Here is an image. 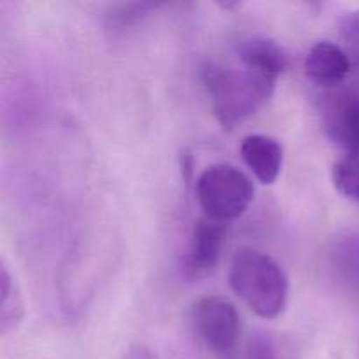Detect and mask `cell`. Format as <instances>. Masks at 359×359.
Listing matches in <instances>:
<instances>
[{
	"label": "cell",
	"mask_w": 359,
	"mask_h": 359,
	"mask_svg": "<svg viewBox=\"0 0 359 359\" xmlns=\"http://www.w3.org/2000/svg\"><path fill=\"white\" fill-rule=\"evenodd\" d=\"M200 77L214 116L226 130L245 121L269 102L277 84V77L269 74L217 60L203 63Z\"/></svg>",
	"instance_id": "1"
},
{
	"label": "cell",
	"mask_w": 359,
	"mask_h": 359,
	"mask_svg": "<svg viewBox=\"0 0 359 359\" xmlns=\"http://www.w3.org/2000/svg\"><path fill=\"white\" fill-rule=\"evenodd\" d=\"M231 291L262 319H276L290 297V280L279 263L255 248H241L228 270Z\"/></svg>",
	"instance_id": "2"
},
{
	"label": "cell",
	"mask_w": 359,
	"mask_h": 359,
	"mask_svg": "<svg viewBox=\"0 0 359 359\" xmlns=\"http://www.w3.org/2000/svg\"><path fill=\"white\" fill-rule=\"evenodd\" d=\"M196 198L210 219L230 223L238 219L255 198V186L248 174L230 163H214L196 181Z\"/></svg>",
	"instance_id": "3"
},
{
	"label": "cell",
	"mask_w": 359,
	"mask_h": 359,
	"mask_svg": "<svg viewBox=\"0 0 359 359\" xmlns=\"http://www.w3.org/2000/svg\"><path fill=\"white\" fill-rule=\"evenodd\" d=\"M191 326L200 344L219 359L230 358L244 339L237 307L221 297L200 298L191 309Z\"/></svg>",
	"instance_id": "4"
},
{
	"label": "cell",
	"mask_w": 359,
	"mask_h": 359,
	"mask_svg": "<svg viewBox=\"0 0 359 359\" xmlns=\"http://www.w3.org/2000/svg\"><path fill=\"white\" fill-rule=\"evenodd\" d=\"M230 224L210 219L203 216L193 224L182 266L184 273L191 279L207 276L219 265L221 255L224 251Z\"/></svg>",
	"instance_id": "5"
},
{
	"label": "cell",
	"mask_w": 359,
	"mask_h": 359,
	"mask_svg": "<svg viewBox=\"0 0 359 359\" xmlns=\"http://www.w3.org/2000/svg\"><path fill=\"white\" fill-rule=\"evenodd\" d=\"M323 123L337 146L349 156H359V90L330 93L323 107Z\"/></svg>",
	"instance_id": "6"
},
{
	"label": "cell",
	"mask_w": 359,
	"mask_h": 359,
	"mask_svg": "<svg viewBox=\"0 0 359 359\" xmlns=\"http://www.w3.org/2000/svg\"><path fill=\"white\" fill-rule=\"evenodd\" d=\"M305 76L323 88L339 86L351 72V62L342 46L332 41H319L305 56Z\"/></svg>",
	"instance_id": "7"
},
{
	"label": "cell",
	"mask_w": 359,
	"mask_h": 359,
	"mask_svg": "<svg viewBox=\"0 0 359 359\" xmlns=\"http://www.w3.org/2000/svg\"><path fill=\"white\" fill-rule=\"evenodd\" d=\"M241 154L262 184L270 186L279 179L284 163V149L279 140L263 133H252L242 140Z\"/></svg>",
	"instance_id": "8"
},
{
	"label": "cell",
	"mask_w": 359,
	"mask_h": 359,
	"mask_svg": "<svg viewBox=\"0 0 359 359\" xmlns=\"http://www.w3.org/2000/svg\"><path fill=\"white\" fill-rule=\"evenodd\" d=\"M235 53L242 65L277 79L287 69V55L284 49L265 35H241L235 42Z\"/></svg>",
	"instance_id": "9"
},
{
	"label": "cell",
	"mask_w": 359,
	"mask_h": 359,
	"mask_svg": "<svg viewBox=\"0 0 359 359\" xmlns=\"http://www.w3.org/2000/svg\"><path fill=\"white\" fill-rule=\"evenodd\" d=\"M0 280H2V304H0V332L7 335L20 326L25 314L23 297L20 286L11 273L9 266L2 262L0 266Z\"/></svg>",
	"instance_id": "10"
},
{
	"label": "cell",
	"mask_w": 359,
	"mask_h": 359,
	"mask_svg": "<svg viewBox=\"0 0 359 359\" xmlns=\"http://www.w3.org/2000/svg\"><path fill=\"white\" fill-rule=\"evenodd\" d=\"M332 265L349 286L359 290V235H346L335 241Z\"/></svg>",
	"instance_id": "11"
},
{
	"label": "cell",
	"mask_w": 359,
	"mask_h": 359,
	"mask_svg": "<svg viewBox=\"0 0 359 359\" xmlns=\"http://www.w3.org/2000/svg\"><path fill=\"white\" fill-rule=\"evenodd\" d=\"M156 7V4L147 2L116 4V6L109 7L107 13H105V28H107L109 32H112V34H121V32L130 30V28L142 23Z\"/></svg>",
	"instance_id": "12"
},
{
	"label": "cell",
	"mask_w": 359,
	"mask_h": 359,
	"mask_svg": "<svg viewBox=\"0 0 359 359\" xmlns=\"http://www.w3.org/2000/svg\"><path fill=\"white\" fill-rule=\"evenodd\" d=\"M332 177L340 195L359 203V156H347L337 161Z\"/></svg>",
	"instance_id": "13"
},
{
	"label": "cell",
	"mask_w": 359,
	"mask_h": 359,
	"mask_svg": "<svg viewBox=\"0 0 359 359\" xmlns=\"http://www.w3.org/2000/svg\"><path fill=\"white\" fill-rule=\"evenodd\" d=\"M339 37L351 62V69L359 76V9L349 11L340 18Z\"/></svg>",
	"instance_id": "14"
},
{
	"label": "cell",
	"mask_w": 359,
	"mask_h": 359,
	"mask_svg": "<svg viewBox=\"0 0 359 359\" xmlns=\"http://www.w3.org/2000/svg\"><path fill=\"white\" fill-rule=\"evenodd\" d=\"M226 359H277V351L266 333L256 332L242 339L241 346Z\"/></svg>",
	"instance_id": "15"
},
{
	"label": "cell",
	"mask_w": 359,
	"mask_h": 359,
	"mask_svg": "<svg viewBox=\"0 0 359 359\" xmlns=\"http://www.w3.org/2000/svg\"><path fill=\"white\" fill-rule=\"evenodd\" d=\"M121 359H160L149 347H146L144 344H135V346L128 347Z\"/></svg>",
	"instance_id": "16"
}]
</instances>
